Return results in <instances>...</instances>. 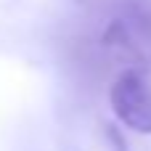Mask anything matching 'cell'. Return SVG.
<instances>
[{
  "mask_svg": "<svg viewBox=\"0 0 151 151\" xmlns=\"http://www.w3.org/2000/svg\"><path fill=\"white\" fill-rule=\"evenodd\" d=\"M117 119L141 135H151V80L141 69H125L114 77L109 90Z\"/></svg>",
  "mask_w": 151,
  "mask_h": 151,
  "instance_id": "1",
  "label": "cell"
}]
</instances>
